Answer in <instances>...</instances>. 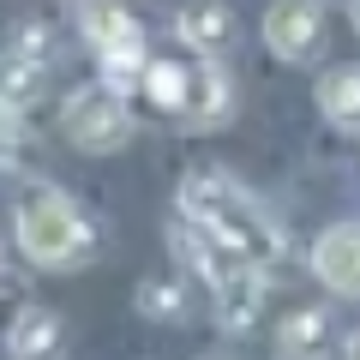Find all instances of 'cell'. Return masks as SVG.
<instances>
[{
  "mask_svg": "<svg viewBox=\"0 0 360 360\" xmlns=\"http://www.w3.org/2000/svg\"><path fill=\"white\" fill-rule=\"evenodd\" d=\"M180 217L198 222V229H210L217 240H229L240 258H252V264H264V270L283 258V229H276V217L246 193L240 180L217 174V168L180 180Z\"/></svg>",
  "mask_w": 360,
  "mask_h": 360,
  "instance_id": "cell-1",
  "label": "cell"
},
{
  "mask_svg": "<svg viewBox=\"0 0 360 360\" xmlns=\"http://www.w3.org/2000/svg\"><path fill=\"white\" fill-rule=\"evenodd\" d=\"M168 240H174V252L198 270V283L210 288V307H217L222 330H252L258 312H264V264L240 258L229 240H217L210 229H198V222H186V217L168 229Z\"/></svg>",
  "mask_w": 360,
  "mask_h": 360,
  "instance_id": "cell-2",
  "label": "cell"
},
{
  "mask_svg": "<svg viewBox=\"0 0 360 360\" xmlns=\"http://www.w3.org/2000/svg\"><path fill=\"white\" fill-rule=\"evenodd\" d=\"M13 234L18 252L42 270H72L90 258V222L78 217V205L54 186H30L13 210Z\"/></svg>",
  "mask_w": 360,
  "mask_h": 360,
  "instance_id": "cell-3",
  "label": "cell"
},
{
  "mask_svg": "<svg viewBox=\"0 0 360 360\" xmlns=\"http://www.w3.org/2000/svg\"><path fill=\"white\" fill-rule=\"evenodd\" d=\"M78 25H84V42L103 54V84H115L120 96L144 84V66H150L144 30H139V18H132L120 0H90Z\"/></svg>",
  "mask_w": 360,
  "mask_h": 360,
  "instance_id": "cell-4",
  "label": "cell"
},
{
  "mask_svg": "<svg viewBox=\"0 0 360 360\" xmlns=\"http://www.w3.org/2000/svg\"><path fill=\"white\" fill-rule=\"evenodd\" d=\"M60 132H66V144H78V150H90V156L120 150V144L132 139L127 96H120L115 84H84V90H72L66 108H60Z\"/></svg>",
  "mask_w": 360,
  "mask_h": 360,
  "instance_id": "cell-5",
  "label": "cell"
},
{
  "mask_svg": "<svg viewBox=\"0 0 360 360\" xmlns=\"http://www.w3.org/2000/svg\"><path fill=\"white\" fill-rule=\"evenodd\" d=\"M264 49L288 66H307L324 54V6L319 0H270L264 13Z\"/></svg>",
  "mask_w": 360,
  "mask_h": 360,
  "instance_id": "cell-6",
  "label": "cell"
},
{
  "mask_svg": "<svg viewBox=\"0 0 360 360\" xmlns=\"http://www.w3.org/2000/svg\"><path fill=\"white\" fill-rule=\"evenodd\" d=\"M312 276H319L330 295L360 300V222H330V229L312 240Z\"/></svg>",
  "mask_w": 360,
  "mask_h": 360,
  "instance_id": "cell-7",
  "label": "cell"
},
{
  "mask_svg": "<svg viewBox=\"0 0 360 360\" xmlns=\"http://www.w3.org/2000/svg\"><path fill=\"white\" fill-rule=\"evenodd\" d=\"M234 13L222 6V0H193V6H180V42L193 54H210V60H222V54L234 49Z\"/></svg>",
  "mask_w": 360,
  "mask_h": 360,
  "instance_id": "cell-8",
  "label": "cell"
},
{
  "mask_svg": "<svg viewBox=\"0 0 360 360\" xmlns=\"http://www.w3.org/2000/svg\"><path fill=\"white\" fill-rule=\"evenodd\" d=\"M144 96H150L162 115H193V96H198V60H150L144 66Z\"/></svg>",
  "mask_w": 360,
  "mask_h": 360,
  "instance_id": "cell-9",
  "label": "cell"
},
{
  "mask_svg": "<svg viewBox=\"0 0 360 360\" xmlns=\"http://www.w3.org/2000/svg\"><path fill=\"white\" fill-rule=\"evenodd\" d=\"M312 103L336 132H360V66H330L312 90Z\"/></svg>",
  "mask_w": 360,
  "mask_h": 360,
  "instance_id": "cell-10",
  "label": "cell"
},
{
  "mask_svg": "<svg viewBox=\"0 0 360 360\" xmlns=\"http://www.w3.org/2000/svg\"><path fill=\"white\" fill-rule=\"evenodd\" d=\"M54 342H60V319L49 307H37V300L6 319V354L13 360H42V354H54Z\"/></svg>",
  "mask_w": 360,
  "mask_h": 360,
  "instance_id": "cell-11",
  "label": "cell"
},
{
  "mask_svg": "<svg viewBox=\"0 0 360 360\" xmlns=\"http://www.w3.org/2000/svg\"><path fill=\"white\" fill-rule=\"evenodd\" d=\"M42 84H49V78H42V60L30 49H0V108H30L42 96Z\"/></svg>",
  "mask_w": 360,
  "mask_h": 360,
  "instance_id": "cell-12",
  "label": "cell"
},
{
  "mask_svg": "<svg viewBox=\"0 0 360 360\" xmlns=\"http://www.w3.org/2000/svg\"><path fill=\"white\" fill-rule=\"evenodd\" d=\"M324 330H330V319H324V307H300L283 319V330H276V348H283V360H312L324 342Z\"/></svg>",
  "mask_w": 360,
  "mask_h": 360,
  "instance_id": "cell-13",
  "label": "cell"
},
{
  "mask_svg": "<svg viewBox=\"0 0 360 360\" xmlns=\"http://www.w3.org/2000/svg\"><path fill=\"white\" fill-rule=\"evenodd\" d=\"M193 127H217V120H229V78H222V66L210 60V54H198V96H193Z\"/></svg>",
  "mask_w": 360,
  "mask_h": 360,
  "instance_id": "cell-14",
  "label": "cell"
},
{
  "mask_svg": "<svg viewBox=\"0 0 360 360\" xmlns=\"http://www.w3.org/2000/svg\"><path fill=\"white\" fill-rule=\"evenodd\" d=\"M132 300H139V312H144V319H168V324H174V319H186V288H180V283H162V276L139 283V295H132Z\"/></svg>",
  "mask_w": 360,
  "mask_h": 360,
  "instance_id": "cell-15",
  "label": "cell"
},
{
  "mask_svg": "<svg viewBox=\"0 0 360 360\" xmlns=\"http://www.w3.org/2000/svg\"><path fill=\"white\" fill-rule=\"evenodd\" d=\"M0 168H18V115L0 108Z\"/></svg>",
  "mask_w": 360,
  "mask_h": 360,
  "instance_id": "cell-16",
  "label": "cell"
},
{
  "mask_svg": "<svg viewBox=\"0 0 360 360\" xmlns=\"http://www.w3.org/2000/svg\"><path fill=\"white\" fill-rule=\"evenodd\" d=\"M348 360H360V330H354V336H348Z\"/></svg>",
  "mask_w": 360,
  "mask_h": 360,
  "instance_id": "cell-17",
  "label": "cell"
},
{
  "mask_svg": "<svg viewBox=\"0 0 360 360\" xmlns=\"http://www.w3.org/2000/svg\"><path fill=\"white\" fill-rule=\"evenodd\" d=\"M348 18H354V37H360V0H354V6H348Z\"/></svg>",
  "mask_w": 360,
  "mask_h": 360,
  "instance_id": "cell-18",
  "label": "cell"
}]
</instances>
